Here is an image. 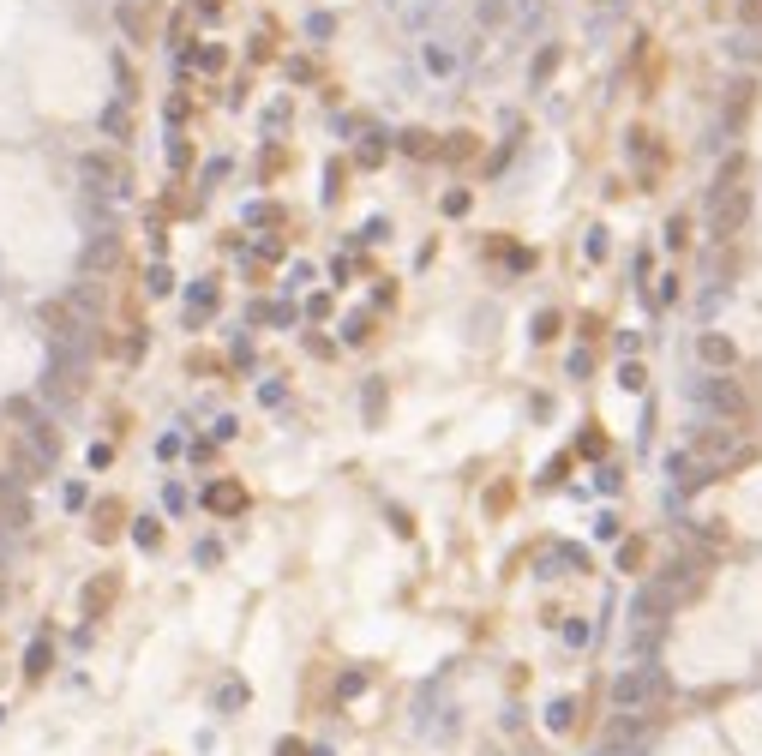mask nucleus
I'll list each match as a JSON object with an SVG mask.
<instances>
[{"instance_id": "f257e3e1", "label": "nucleus", "mask_w": 762, "mask_h": 756, "mask_svg": "<svg viewBox=\"0 0 762 756\" xmlns=\"http://www.w3.org/2000/svg\"><path fill=\"white\" fill-rule=\"evenodd\" d=\"M661 697V673H655V666H637V673H619L612 678V702H619L624 715H630V709H648V702Z\"/></svg>"}, {"instance_id": "f03ea898", "label": "nucleus", "mask_w": 762, "mask_h": 756, "mask_svg": "<svg viewBox=\"0 0 762 756\" xmlns=\"http://www.w3.org/2000/svg\"><path fill=\"white\" fill-rule=\"evenodd\" d=\"M79 180H90L97 193H121V186H126V168L108 157V150H84V157H79Z\"/></svg>"}, {"instance_id": "7ed1b4c3", "label": "nucleus", "mask_w": 762, "mask_h": 756, "mask_svg": "<svg viewBox=\"0 0 762 756\" xmlns=\"http://www.w3.org/2000/svg\"><path fill=\"white\" fill-rule=\"evenodd\" d=\"M702 402H708L721 420H739L744 415V391L732 384V378H702Z\"/></svg>"}, {"instance_id": "20e7f679", "label": "nucleus", "mask_w": 762, "mask_h": 756, "mask_svg": "<svg viewBox=\"0 0 762 756\" xmlns=\"http://www.w3.org/2000/svg\"><path fill=\"white\" fill-rule=\"evenodd\" d=\"M115 259H121V240H115V235H97V240L79 253V271H84V277H102V271H115Z\"/></svg>"}, {"instance_id": "39448f33", "label": "nucleus", "mask_w": 762, "mask_h": 756, "mask_svg": "<svg viewBox=\"0 0 762 756\" xmlns=\"http://www.w3.org/2000/svg\"><path fill=\"white\" fill-rule=\"evenodd\" d=\"M739 451V433L732 426H708V433H697V457L715 462V457H732Z\"/></svg>"}, {"instance_id": "423d86ee", "label": "nucleus", "mask_w": 762, "mask_h": 756, "mask_svg": "<svg viewBox=\"0 0 762 756\" xmlns=\"http://www.w3.org/2000/svg\"><path fill=\"white\" fill-rule=\"evenodd\" d=\"M697 355L708 360V366H732V360H739V348H732V342H726L721 331H708V337L697 342Z\"/></svg>"}, {"instance_id": "0eeeda50", "label": "nucleus", "mask_w": 762, "mask_h": 756, "mask_svg": "<svg viewBox=\"0 0 762 756\" xmlns=\"http://www.w3.org/2000/svg\"><path fill=\"white\" fill-rule=\"evenodd\" d=\"M204 504H210V511H241L246 493H241V486H210V493H204Z\"/></svg>"}, {"instance_id": "6e6552de", "label": "nucleus", "mask_w": 762, "mask_h": 756, "mask_svg": "<svg viewBox=\"0 0 762 756\" xmlns=\"http://www.w3.org/2000/svg\"><path fill=\"white\" fill-rule=\"evenodd\" d=\"M108 600H115V577L90 582V588H84V613H102V606H108Z\"/></svg>"}, {"instance_id": "1a4fd4ad", "label": "nucleus", "mask_w": 762, "mask_h": 756, "mask_svg": "<svg viewBox=\"0 0 762 756\" xmlns=\"http://www.w3.org/2000/svg\"><path fill=\"white\" fill-rule=\"evenodd\" d=\"M750 90H757L750 79H739V84H732V97H726V120H744V108H750Z\"/></svg>"}, {"instance_id": "9d476101", "label": "nucleus", "mask_w": 762, "mask_h": 756, "mask_svg": "<svg viewBox=\"0 0 762 756\" xmlns=\"http://www.w3.org/2000/svg\"><path fill=\"white\" fill-rule=\"evenodd\" d=\"M48 642H37V649H30V655H24V678H48Z\"/></svg>"}, {"instance_id": "9b49d317", "label": "nucleus", "mask_w": 762, "mask_h": 756, "mask_svg": "<svg viewBox=\"0 0 762 756\" xmlns=\"http://www.w3.org/2000/svg\"><path fill=\"white\" fill-rule=\"evenodd\" d=\"M726 55H739V60H762V37H732V42H726Z\"/></svg>"}, {"instance_id": "f8f14e48", "label": "nucleus", "mask_w": 762, "mask_h": 756, "mask_svg": "<svg viewBox=\"0 0 762 756\" xmlns=\"http://www.w3.org/2000/svg\"><path fill=\"white\" fill-rule=\"evenodd\" d=\"M546 720H552V733H564V726L577 720V709H570V702H552V715H546Z\"/></svg>"}, {"instance_id": "ddd939ff", "label": "nucleus", "mask_w": 762, "mask_h": 756, "mask_svg": "<svg viewBox=\"0 0 762 756\" xmlns=\"http://www.w3.org/2000/svg\"><path fill=\"white\" fill-rule=\"evenodd\" d=\"M535 337H541V342L559 337V313H541V319H535Z\"/></svg>"}, {"instance_id": "4468645a", "label": "nucleus", "mask_w": 762, "mask_h": 756, "mask_svg": "<svg viewBox=\"0 0 762 756\" xmlns=\"http://www.w3.org/2000/svg\"><path fill=\"white\" fill-rule=\"evenodd\" d=\"M102 126H108V133H126V126H133V120H126V108H121V102H115V108H108V115H102Z\"/></svg>"}, {"instance_id": "2eb2a0df", "label": "nucleus", "mask_w": 762, "mask_h": 756, "mask_svg": "<svg viewBox=\"0 0 762 756\" xmlns=\"http://www.w3.org/2000/svg\"><path fill=\"white\" fill-rule=\"evenodd\" d=\"M402 150L408 157H426V133H402Z\"/></svg>"}, {"instance_id": "dca6fc26", "label": "nucleus", "mask_w": 762, "mask_h": 756, "mask_svg": "<svg viewBox=\"0 0 762 756\" xmlns=\"http://www.w3.org/2000/svg\"><path fill=\"white\" fill-rule=\"evenodd\" d=\"M168 288H175V277H168V271L157 264V271H150V295H168Z\"/></svg>"}, {"instance_id": "f3484780", "label": "nucleus", "mask_w": 762, "mask_h": 756, "mask_svg": "<svg viewBox=\"0 0 762 756\" xmlns=\"http://www.w3.org/2000/svg\"><path fill=\"white\" fill-rule=\"evenodd\" d=\"M277 756H306V751L295 744V738H282V744H277Z\"/></svg>"}, {"instance_id": "a211bd4d", "label": "nucleus", "mask_w": 762, "mask_h": 756, "mask_svg": "<svg viewBox=\"0 0 762 756\" xmlns=\"http://www.w3.org/2000/svg\"><path fill=\"white\" fill-rule=\"evenodd\" d=\"M744 19H762V0H744Z\"/></svg>"}]
</instances>
